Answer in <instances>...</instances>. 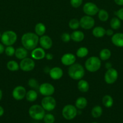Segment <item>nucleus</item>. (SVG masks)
Listing matches in <instances>:
<instances>
[{"label": "nucleus", "instance_id": "obj_1", "mask_svg": "<svg viewBox=\"0 0 123 123\" xmlns=\"http://www.w3.org/2000/svg\"><path fill=\"white\" fill-rule=\"evenodd\" d=\"M39 37L36 33L31 32L24 34L21 37V43L23 47L28 50H32L37 48Z\"/></svg>", "mask_w": 123, "mask_h": 123}, {"label": "nucleus", "instance_id": "obj_2", "mask_svg": "<svg viewBox=\"0 0 123 123\" xmlns=\"http://www.w3.org/2000/svg\"><path fill=\"white\" fill-rule=\"evenodd\" d=\"M68 73L71 79L79 80L84 77L85 70L83 66L80 64L74 63L69 67Z\"/></svg>", "mask_w": 123, "mask_h": 123}, {"label": "nucleus", "instance_id": "obj_3", "mask_svg": "<svg viewBox=\"0 0 123 123\" xmlns=\"http://www.w3.org/2000/svg\"><path fill=\"white\" fill-rule=\"evenodd\" d=\"M85 68L88 72L94 73L99 70L101 66V61L99 57L92 56L88 58L84 63Z\"/></svg>", "mask_w": 123, "mask_h": 123}, {"label": "nucleus", "instance_id": "obj_4", "mask_svg": "<svg viewBox=\"0 0 123 123\" xmlns=\"http://www.w3.org/2000/svg\"><path fill=\"white\" fill-rule=\"evenodd\" d=\"M28 114L30 117L36 121L43 120L45 115V110L39 105H34L28 109Z\"/></svg>", "mask_w": 123, "mask_h": 123}, {"label": "nucleus", "instance_id": "obj_5", "mask_svg": "<svg viewBox=\"0 0 123 123\" xmlns=\"http://www.w3.org/2000/svg\"><path fill=\"white\" fill-rule=\"evenodd\" d=\"M18 38L16 33L12 30L4 31L1 34V41L4 45L8 46H12L16 43Z\"/></svg>", "mask_w": 123, "mask_h": 123}, {"label": "nucleus", "instance_id": "obj_6", "mask_svg": "<svg viewBox=\"0 0 123 123\" xmlns=\"http://www.w3.org/2000/svg\"><path fill=\"white\" fill-rule=\"evenodd\" d=\"M62 116L67 120H71L74 119L78 114V111L75 106L72 105H66L62 109Z\"/></svg>", "mask_w": 123, "mask_h": 123}, {"label": "nucleus", "instance_id": "obj_7", "mask_svg": "<svg viewBox=\"0 0 123 123\" xmlns=\"http://www.w3.org/2000/svg\"><path fill=\"white\" fill-rule=\"evenodd\" d=\"M56 100L52 96H45L41 101V106L47 111L50 112L53 111L56 107Z\"/></svg>", "mask_w": 123, "mask_h": 123}, {"label": "nucleus", "instance_id": "obj_8", "mask_svg": "<svg viewBox=\"0 0 123 123\" xmlns=\"http://www.w3.org/2000/svg\"><path fill=\"white\" fill-rule=\"evenodd\" d=\"M104 80L106 84H113L118 78V72L115 68H110L107 69L104 74Z\"/></svg>", "mask_w": 123, "mask_h": 123}, {"label": "nucleus", "instance_id": "obj_9", "mask_svg": "<svg viewBox=\"0 0 123 123\" xmlns=\"http://www.w3.org/2000/svg\"><path fill=\"white\" fill-rule=\"evenodd\" d=\"M19 67L24 72H30L34 68L35 62L33 59L27 57L21 60L19 63Z\"/></svg>", "mask_w": 123, "mask_h": 123}, {"label": "nucleus", "instance_id": "obj_10", "mask_svg": "<svg viewBox=\"0 0 123 123\" xmlns=\"http://www.w3.org/2000/svg\"><path fill=\"white\" fill-rule=\"evenodd\" d=\"M99 8L95 3L92 2H86L83 7V12L86 14V15L93 16L96 15L98 14V12L99 11Z\"/></svg>", "mask_w": 123, "mask_h": 123}, {"label": "nucleus", "instance_id": "obj_11", "mask_svg": "<svg viewBox=\"0 0 123 123\" xmlns=\"http://www.w3.org/2000/svg\"><path fill=\"white\" fill-rule=\"evenodd\" d=\"M80 25L84 30H90L95 26V20L90 16L85 15L80 20Z\"/></svg>", "mask_w": 123, "mask_h": 123}, {"label": "nucleus", "instance_id": "obj_12", "mask_svg": "<svg viewBox=\"0 0 123 123\" xmlns=\"http://www.w3.org/2000/svg\"><path fill=\"white\" fill-rule=\"evenodd\" d=\"M38 90L41 94L45 97L52 96L54 93L55 88L51 84L45 82L40 85Z\"/></svg>", "mask_w": 123, "mask_h": 123}, {"label": "nucleus", "instance_id": "obj_13", "mask_svg": "<svg viewBox=\"0 0 123 123\" xmlns=\"http://www.w3.org/2000/svg\"><path fill=\"white\" fill-rule=\"evenodd\" d=\"M27 91L25 87L21 85H18L13 89L12 91V96L16 100H21L26 96Z\"/></svg>", "mask_w": 123, "mask_h": 123}, {"label": "nucleus", "instance_id": "obj_14", "mask_svg": "<svg viewBox=\"0 0 123 123\" xmlns=\"http://www.w3.org/2000/svg\"><path fill=\"white\" fill-rule=\"evenodd\" d=\"M39 43L41 48H43V49H47V50L51 49L53 46V40L49 36H47V35L41 36Z\"/></svg>", "mask_w": 123, "mask_h": 123}, {"label": "nucleus", "instance_id": "obj_15", "mask_svg": "<svg viewBox=\"0 0 123 123\" xmlns=\"http://www.w3.org/2000/svg\"><path fill=\"white\" fill-rule=\"evenodd\" d=\"M76 61L75 55L71 53H66L61 58V62L66 66H70L74 64Z\"/></svg>", "mask_w": 123, "mask_h": 123}, {"label": "nucleus", "instance_id": "obj_16", "mask_svg": "<svg viewBox=\"0 0 123 123\" xmlns=\"http://www.w3.org/2000/svg\"><path fill=\"white\" fill-rule=\"evenodd\" d=\"M49 74L50 78L53 80H59L63 75V71L59 67H54L51 68Z\"/></svg>", "mask_w": 123, "mask_h": 123}, {"label": "nucleus", "instance_id": "obj_17", "mask_svg": "<svg viewBox=\"0 0 123 123\" xmlns=\"http://www.w3.org/2000/svg\"><path fill=\"white\" fill-rule=\"evenodd\" d=\"M46 53L45 49L42 48H36L32 50L31 56L33 59L36 60H41L45 58Z\"/></svg>", "mask_w": 123, "mask_h": 123}, {"label": "nucleus", "instance_id": "obj_18", "mask_svg": "<svg viewBox=\"0 0 123 123\" xmlns=\"http://www.w3.org/2000/svg\"><path fill=\"white\" fill-rule=\"evenodd\" d=\"M111 42L113 45L119 48H123V33L118 32L112 36Z\"/></svg>", "mask_w": 123, "mask_h": 123}, {"label": "nucleus", "instance_id": "obj_19", "mask_svg": "<svg viewBox=\"0 0 123 123\" xmlns=\"http://www.w3.org/2000/svg\"><path fill=\"white\" fill-rule=\"evenodd\" d=\"M71 38L74 42H81L84 38V34L82 31L74 30L71 34Z\"/></svg>", "mask_w": 123, "mask_h": 123}, {"label": "nucleus", "instance_id": "obj_20", "mask_svg": "<svg viewBox=\"0 0 123 123\" xmlns=\"http://www.w3.org/2000/svg\"><path fill=\"white\" fill-rule=\"evenodd\" d=\"M14 55L16 58L21 60L27 57L28 50L24 47H19L16 49Z\"/></svg>", "mask_w": 123, "mask_h": 123}, {"label": "nucleus", "instance_id": "obj_21", "mask_svg": "<svg viewBox=\"0 0 123 123\" xmlns=\"http://www.w3.org/2000/svg\"><path fill=\"white\" fill-rule=\"evenodd\" d=\"M77 87L80 92H86L89 90V84L88 81L82 79L78 80V84H77Z\"/></svg>", "mask_w": 123, "mask_h": 123}, {"label": "nucleus", "instance_id": "obj_22", "mask_svg": "<svg viewBox=\"0 0 123 123\" xmlns=\"http://www.w3.org/2000/svg\"><path fill=\"white\" fill-rule=\"evenodd\" d=\"M88 105V100L84 97H80L76 100L75 102V106L77 109L82 110L84 109Z\"/></svg>", "mask_w": 123, "mask_h": 123}, {"label": "nucleus", "instance_id": "obj_23", "mask_svg": "<svg viewBox=\"0 0 123 123\" xmlns=\"http://www.w3.org/2000/svg\"><path fill=\"white\" fill-rule=\"evenodd\" d=\"M92 34L96 38H101L106 35V30L102 26H96L93 28Z\"/></svg>", "mask_w": 123, "mask_h": 123}, {"label": "nucleus", "instance_id": "obj_24", "mask_svg": "<svg viewBox=\"0 0 123 123\" xmlns=\"http://www.w3.org/2000/svg\"><path fill=\"white\" fill-rule=\"evenodd\" d=\"M34 31L35 33H36L38 36H43L46 32L45 25L41 22L37 23V24L35 25Z\"/></svg>", "mask_w": 123, "mask_h": 123}, {"label": "nucleus", "instance_id": "obj_25", "mask_svg": "<svg viewBox=\"0 0 123 123\" xmlns=\"http://www.w3.org/2000/svg\"><path fill=\"white\" fill-rule=\"evenodd\" d=\"M38 95H37V92L35 90H30L28 91H27L26 93V96H25V98H26L27 100L28 101L30 102H33L37 100Z\"/></svg>", "mask_w": 123, "mask_h": 123}, {"label": "nucleus", "instance_id": "obj_26", "mask_svg": "<svg viewBox=\"0 0 123 123\" xmlns=\"http://www.w3.org/2000/svg\"><path fill=\"white\" fill-rule=\"evenodd\" d=\"M111 55H112V54H111L110 50L107 48H104L100 52L99 58L102 61H107L110 58Z\"/></svg>", "mask_w": 123, "mask_h": 123}, {"label": "nucleus", "instance_id": "obj_27", "mask_svg": "<svg viewBox=\"0 0 123 123\" xmlns=\"http://www.w3.org/2000/svg\"><path fill=\"white\" fill-rule=\"evenodd\" d=\"M102 105L106 108H110L113 106V99L112 96L110 95H105L102 99Z\"/></svg>", "mask_w": 123, "mask_h": 123}, {"label": "nucleus", "instance_id": "obj_28", "mask_svg": "<svg viewBox=\"0 0 123 123\" xmlns=\"http://www.w3.org/2000/svg\"><path fill=\"white\" fill-rule=\"evenodd\" d=\"M102 109L100 106L96 105L92 109L91 115L94 118H98L102 115Z\"/></svg>", "mask_w": 123, "mask_h": 123}, {"label": "nucleus", "instance_id": "obj_29", "mask_svg": "<svg viewBox=\"0 0 123 123\" xmlns=\"http://www.w3.org/2000/svg\"><path fill=\"white\" fill-rule=\"evenodd\" d=\"M7 68L11 72H16L20 68L19 64L14 60H10L7 63Z\"/></svg>", "mask_w": 123, "mask_h": 123}, {"label": "nucleus", "instance_id": "obj_30", "mask_svg": "<svg viewBox=\"0 0 123 123\" xmlns=\"http://www.w3.org/2000/svg\"><path fill=\"white\" fill-rule=\"evenodd\" d=\"M121 22L119 18H117L116 16L112 18L110 22V26L112 30H118L121 27Z\"/></svg>", "mask_w": 123, "mask_h": 123}, {"label": "nucleus", "instance_id": "obj_31", "mask_svg": "<svg viewBox=\"0 0 123 123\" xmlns=\"http://www.w3.org/2000/svg\"><path fill=\"white\" fill-rule=\"evenodd\" d=\"M98 17L99 20L102 22L107 21L109 18V14L108 12L104 9L99 10L98 12Z\"/></svg>", "mask_w": 123, "mask_h": 123}, {"label": "nucleus", "instance_id": "obj_32", "mask_svg": "<svg viewBox=\"0 0 123 123\" xmlns=\"http://www.w3.org/2000/svg\"><path fill=\"white\" fill-rule=\"evenodd\" d=\"M89 54V50L86 47H80L77 49L76 52V55L77 57L83 58Z\"/></svg>", "mask_w": 123, "mask_h": 123}, {"label": "nucleus", "instance_id": "obj_33", "mask_svg": "<svg viewBox=\"0 0 123 123\" xmlns=\"http://www.w3.org/2000/svg\"><path fill=\"white\" fill-rule=\"evenodd\" d=\"M68 25L69 27L71 30H77L80 26V20H78L76 18H74V19H71L69 20V22Z\"/></svg>", "mask_w": 123, "mask_h": 123}, {"label": "nucleus", "instance_id": "obj_34", "mask_svg": "<svg viewBox=\"0 0 123 123\" xmlns=\"http://www.w3.org/2000/svg\"><path fill=\"white\" fill-rule=\"evenodd\" d=\"M28 85H29L30 88H33V90L39 89V87L38 82L34 78H31V79H29L28 81Z\"/></svg>", "mask_w": 123, "mask_h": 123}, {"label": "nucleus", "instance_id": "obj_35", "mask_svg": "<svg viewBox=\"0 0 123 123\" xmlns=\"http://www.w3.org/2000/svg\"><path fill=\"white\" fill-rule=\"evenodd\" d=\"M43 120L45 123H54L55 122V117L52 114H45Z\"/></svg>", "mask_w": 123, "mask_h": 123}, {"label": "nucleus", "instance_id": "obj_36", "mask_svg": "<svg viewBox=\"0 0 123 123\" xmlns=\"http://www.w3.org/2000/svg\"><path fill=\"white\" fill-rule=\"evenodd\" d=\"M16 49L12 46H8L5 48L4 52L8 56H12L15 54Z\"/></svg>", "mask_w": 123, "mask_h": 123}, {"label": "nucleus", "instance_id": "obj_37", "mask_svg": "<svg viewBox=\"0 0 123 123\" xmlns=\"http://www.w3.org/2000/svg\"><path fill=\"white\" fill-rule=\"evenodd\" d=\"M83 0H70V4L74 8H78L82 6Z\"/></svg>", "mask_w": 123, "mask_h": 123}, {"label": "nucleus", "instance_id": "obj_38", "mask_svg": "<svg viewBox=\"0 0 123 123\" xmlns=\"http://www.w3.org/2000/svg\"><path fill=\"white\" fill-rule=\"evenodd\" d=\"M61 40L64 43H68L71 40V34H69L68 32H63L61 35Z\"/></svg>", "mask_w": 123, "mask_h": 123}, {"label": "nucleus", "instance_id": "obj_39", "mask_svg": "<svg viewBox=\"0 0 123 123\" xmlns=\"http://www.w3.org/2000/svg\"><path fill=\"white\" fill-rule=\"evenodd\" d=\"M114 14H115L116 16L119 18L121 20H123V7L119 8L118 10L114 12Z\"/></svg>", "mask_w": 123, "mask_h": 123}, {"label": "nucleus", "instance_id": "obj_40", "mask_svg": "<svg viewBox=\"0 0 123 123\" xmlns=\"http://www.w3.org/2000/svg\"><path fill=\"white\" fill-rule=\"evenodd\" d=\"M106 34L108 36H112L114 34L113 30L112 29H108V30H106Z\"/></svg>", "mask_w": 123, "mask_h": 123}, {"label": "nucleus", "instance_id": "obj_41", "mask_svg": "<svg viewBox=\"0 0 123 123\" xmlns=\"http://www.w3.org/2000/svg\"><path fill=\"white\" fill-rule=\"evenodd\" d=\"M45 58L47 60H51L53 59V54H50V53H48V54H46Z\"/></svg>", "mask_w": 123, "mask_h": 123}, {"label": "nucleus", "instance_id": "obj_42", "mask_svg": "<svg viewBox=\"0 0 123 123\" xmlns=\"http://www.w3.org/2000/svg\"><path fill=\"white\" fill-rule=\"evenodd\" d=\"M114 2L118 6H123V0H114Z\"/></svg>", "mask_w": 123, "mask_h": 123}, {"label": "nucleus", "instance_id": "obj_43", "mask_svg": "<svg viewBox=\"0 0 123 123\" xmlns=\"http://www.w3.org/2000/svg\"><path fill=\"white\" fill-rule=\"evenodd\" d=\"M5 48L4 46V44L2 43H0V54H2L4 52Z\"/></svg>", "mask_w": 123, "mask_h": 123}, {"label": "nucleus", "instance_id": "obj_44", "mask_svg": "<svg viewBox=\"0 0 123 123\" xmlns=\"http://www.w3.org/2000/svg\"><path fill=\"white\" fill-rule=\"evenodd\" d=\"M105 66H106V68L107 69H109V68H112V64L111 62H107L106 63V64H105Z\"/></svg>", "mask_w": 123, "mask_h": 123}, {"label": "nucleus", "instance_id": "obj_45", "mask_svg": "<svg viewBox=\"0 0 123 123\" xmlns=\"http://www.w3.org/2000/svg\"><path fill=\"white\" fill-rule=\"evenodd\" d=\"M4 109L1 106H0V117L4 115Z\"/></svg>", "mask_w": 123, "mask_h": 123}, {"label": "nucleus", "instance_id": "obj_46", "mask_svg": "<svg viewBox=\"0 0 123 123\" xmlns=\"http://www.w3.org/2000/svg\"><path fill=\"white\" fill-rule=\"evenodd\" d=\"M49 70H50V69H49V68L47 67H46L44 69L45 72H46V73H49Z\"/></svg>", "mask_w": 123, "mask_h": 123}, {"label": "nucleus", "instance_id": "obj_47", "mask_svg": "<svg viewBox=\"0 0 123 123\" xmlns=\"http://www.w3.org/2000/svg\"><path fill=\"white\" fill-rule=\"evenodd\" d=\"M2 98V90L0 89V101L1 100Z\"/></svg>", "mask_w": 123, "mask_h": 123}, {"label": "nucleus", "instance_id": "obj_48", "mask_svg": "<svg viewBox=\"0 0 123 123\" xmlns=\"http://www.w3.org/2000/svg\"><path fill=\"white\" fill-rule=\"evenodd\" d=\"M1 32H0V39H1Z\"/></svg>", "mask_w": 123, "mask_h": 123}, {"label": "nucleus", "instance_id": "obj_49", "mask_svg": "<svg viewBox=\"0 0 123 123\" xmlns=\"http://www.w3.org/2000/svg\"><path fill=\"white\" fill-rule=\"evenodd\" d=\"M96 123V122H93V123Z\"/></svg>", "mask_w": 123, "mask_h": 123}]
</instances>
